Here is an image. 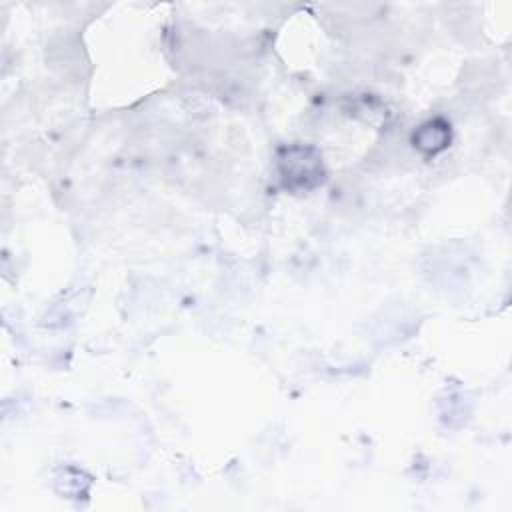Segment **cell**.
Segmentation results:
<instances>
[{
  "instance_id": "obj_1",
  "label": "cell",
  "mask_w": 512,
  "mask_h": 512,
  "mask_svg": "<svg viewBox=\"0 0 512 512\" xmlns=\"http://www.w3.org/2000/svg\"><path fill=\"white\" fill-rule=\"evenodd\" d=\"M278 172L286 188L310 190L324 178L320 152L312 146H286L278 154Z\"/></svg>"
},
{
  "instance_id": "obj_2",
  "label": "cell",
  "mask_w": 512,
  "mask_h": 512,
  "mask_svg": "<svg viewBox=\"0 0 512 512\" xmlns=\"http://www.w3.org/2000/svg\"><path fill=\"white\" fill-rule=\"evenodd\" d=\"M450 142V126L444 120H430L414 132V146L426 154L444 150Z\"/></svg>"
}]
</instances>
